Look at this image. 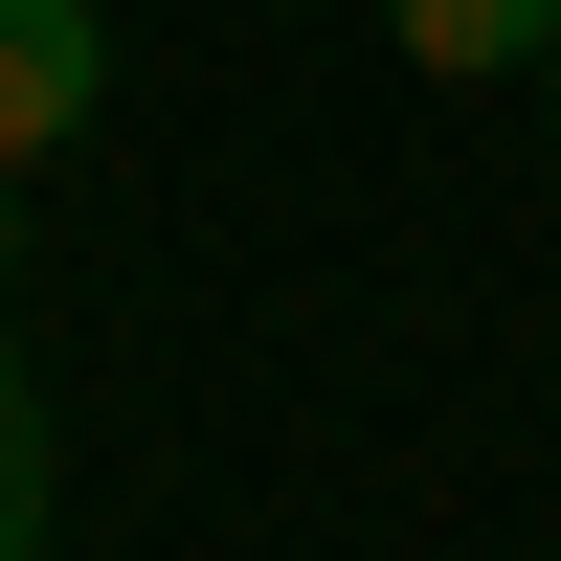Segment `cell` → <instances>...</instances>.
Masks as SVG:
<instances>
[{
  "instance_id": "cell-3",
  "label": "cell",
  "mask_w": 561,
  "mask_h": 561,
  "mask_svg": "<svg viewBox=\"0 0 561 561\" xmlns=\"http://www.w3.org/2000/svg\"><path fill=\"white\" fill-rule=\"evenodd\" d=\"M0 561H45V382H23V337H0Z\"/></svg>"
},
{
  "instance_id": "cell-1",
  "label": "cell",
  "mask_w": 561,
  "mask_h": 561,
  "mask_svg": "<svg viewBox=\"0 0 561 561\" xmlns=\"http://www.w3.org/2000/svg\"><path fill=\"white\" fill-rule=\"evenodd\" d=\"M90 90H113V23H90V0H0V180H23V158H68V135H90Z\"/></svg>"
},
{
  "instance_id": "cell-4",
  "label": "cell",
  "mask_w": 561,
  "mask_h": 561,
  "mask_svg": "<svg viewBox=\"0 0 561 561\" xmlns=\"http://www.w3.org/2000/svg\"><path fill=\"white\" fill-rule=\"evenodd\" d=\"M539 135H561V68H539Z\"/></svg>"
},
{
  "instance_id": "cell-5",
  "label": "cell",
  "mask_w": 561,
  "mask_h": 561,
  "mask_svg": "<svg viewBox=\"0 0 561 561\" xmlns=\"http://www.w3.org/2000/svg\"><path fill=\"white\" fill-rule=\"evenodd\" d=\"M0 270H23V225H0Z\"/></svg>"
},
{
  "instance_id": "cell-2",
  "label": "cell",
  "mask_w": 561,
  "mask_h": 561,
  "mask_svg": "<svg viewBox=\"0 0 561 561\" xmlns=\"http://www.w3.org/2000/svg\"><path fill=\"white\" fill-rule=\"evenodd\" d=\"M382 45L449 90H517V68H561V0H382Z\"/></svg>"
}]
</instances>
